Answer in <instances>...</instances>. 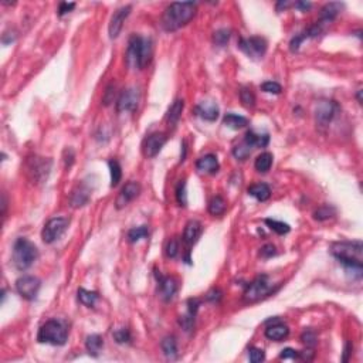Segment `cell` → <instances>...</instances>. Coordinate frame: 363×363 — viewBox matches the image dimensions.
<instances>
[{"mask_svg": "<svg viewBox=\"0 0 363 363\" xmlns=\"http://www.w3.org/2000/svg\"><path fill=\"white\" fill-rule=\"evenodd\" d=\"M200 234H201V223L197 221V220L187 221V224L184 227V231H183V241H184V244L193 245L199 240Z\"/></svg>", "mask_w": 363, "mask_h": 363, "instance_id": "obj_20", "label": "cell"}, {"mask_svg": "<svg viewBox=\"0 0 363 363\" xmlns=\"http://www.w3.org/2000/svg\"><path fill=\"white\" fill-rule=\"evenodd\" d=\"M78 301L81 302L82 305H85V307H94L95 305V302L98 301V294L97 292H94V291H88V290H84V288H80L78 290Z\"/></svg>", "mask_w": 363, "mask_h": 363, "instance_id": "obj_31", "label": "cell"}, {"mask_svg": "<svg viewBox=\"0 0 363 363\" xmlns=\"http://www.w3.org/2000/svg\"><path fill=\"white\" fill-rule=\"evenodd\" d=\"M131 10H132L131 6H122V7H119V9L112 14V17H111V21H109L108 26L109 38L114 40V38H117V37L119 36V33H121V30L124 27V23H125V20H127L128 16H129Z\"/></svg>", "mask_w": 363, "mask_h": 363, "instance_id": "obj_13", "label": "cell"}, {"mask_svg": "<svg viewBox=\"0 0 363 363\" xmlns=\"http://www.w3.org/2000/svg\"><path fill=\"white\" fill-rule=\"evenodd\" d=\"M272 155L270 152H264V154L258 155L257 159H255V169L260 173H267L272 166Z\"/></svg>", "mask_w": 363, "mask_h": 363, "instance_id": "obj_29", "label": "cell"}, {"mask_svg": "<svg viewBox=\"0 0 363 363\" xmlns=\"http://www.w3.org/2000/svg\"><path fill=\"white\" fill-rule=\"evenodd\" d=\"M158 281H159V291H161V295L165 301L172 300L173 295L176 294L178 291V282L172 277H164V275H158Z\"/></svg>", "mask_w": 363, "mask_h": 363, "instance_id": "obj_17", "label": "cell"}, {"mask_svg": "<svg viewBox=\"0 0 363 363\" xmlns=\"http://www.w3.org/2000/svg\"><path fill=\"white\" fill-rule=\"evenodd\" d=\"M109 172H111V186L115 187L121 182L122 178V169H121V165L117 161H109Z\"/></svg>", "mask_w": 363, "mask_h": 363, "instance_id": "obj_33", "label": "cell"}, {"mask_svg": "<svg viewBox=\"0 0 363 363\" xmlns=\"http://www.w3.org/2000/svg\"><path fill=\"white\" fill-rule=\"evenodd\" d=\"M115 87H114V84H109L108 87H107V90H105V95H104V98H102V102H104V105H109L112 101H114V94H115Z\"/></svg>", "mask_w": 363, "mask_h": 363, "instance_id": "obj_45", "label": "cell"}, {"mask_svg": "<svg viewBox=\"0 0 363 363\" xmlns=\"http://www.w3.org/2000/svg\"><path fill=\"white\" fill-rule=\"evenodd\" d=\"M152 58V41L145 37L134 36L129 38L127 50V64L128 67L134 70H142L148 64L151 63Z\"/></svg>", "mask_w": 363, "mask_h": 363, "instance_id": "obj_3", "label": "cell"}, {"mask_svg": "<svg viewBox=\"0 0 363 363\" xmlns=\"http://www.w3.org/2000/svg\"><path fill=\"white\" fill-rule=\"evenodd\" d=\"M67 338H68V329L61 321H57V319L47 321L40 327L37 334V341L40 344H50L54 346L65 345Z\"/></svg>", "mask_w": 363, "mask_h": 363, "instance_id": "obj_4", "label": "cell"}, {"mask_svg": "<svg viewBox=\"0 0 363 363\" xmlns=\"http://www.w3.org/2000/svg\"><path fill=\"white\" fill-rule=\"evenodd\" d=\"M141 94L138 88H127L121 92V95L117 100V111L118 112H132L135 111L139 104Z\"/></svg>", "mask_w": 363, "mask_h": 363, "instance_id": "obj_11", "label": "cell"}, {"mask_svg": "<svg viewBox=\"0 0 363 363\" xmlns=\"http://www.w3.org/2000/svg\"><path fill=\"white\" fill-rule=\"evenodd\" d=\"M176 200L179 203V206L186 207L187 204V193H186V181H181L178 187H176Z\"/></svg>", "mask_w": 363, "mask_h": 363, "instance_id": "obj_37", "label": "cell"}, {"mask_svg": "<svg viewBox=\"0 0 363 363\" xmlns=\"http://www.w3.org/2000/svg\"><path fill=\"white\" fill-rule=\"evenodd\" d=\"M166 144V135L162 132H154L148 136L144 142V155L146 158H155L161 152V149Z\"/></svg>", "mask_w": 363, "mask_h": 363, "instance_id": "obj_14", "label": "cell"}, {"mask_svg": "<svg viewBox=\"0 0 363 363\" xmlns=\"http://www.w3.org/2000/svg\"><path fill=\"white\" fill-rule=\"evenodd\" d=\"M51 169V161L44 158H33L28 162V172L31 173L33 181L44 182L48 178V173Z\"/></svg>", "mask_w": 363, "mask_h": 363, "instance_id": "obj_12", "label": "cell"}, {"mask_svg": "<svg viewBox=\"0 0 363 363\" xmlns=\"http://www.w3.org/2000/svg\"><path fill=\"white\" fill-rule=\"evenodd\" d=\"M247 191H248L250 196L255 197L258 201H265V200L270 199V196H271V189H270V186L265 184V183L251 184V186L247 189Z\"/></svg>", "mask_w": 363, "mask_h": 363, "instance_id": "obj_24", "label": "cell"}, {"mask_svg": "<svg viewBox=\"0 0 363 363\" xmlns=\"http://www.w3.org/2000/svg\"><path fill=\"white\" fill-rule=\"evenodd\" d=\"M265 224L270 227L272 231H275L277 234H280V236L290 233L291 230V227L287 223L278 221V220H272V218H265Z\"/></svg>", "mask_w": 363, "mask_h": 363, "instance_id": "obj_32", "label": "cell"}, {"mask_svg": "<svg viewBox=\"0 0 363 363\" xmlns=\"http://www.w3.org/2000/svg\"><path fill=\"white\" fill-rule=\"evenodd\" d=\"M206 298H207V301H210V302H218L220 298H221V292L218 290H211L210 292H207Z\"/></svg>", "mask_w": 363, "mask_h": 363, "instance_id": "obj_49", "label": "cell"}, {"mask_svg": "<svg viewBox=\"0 0 363 363\" xmlns=\"http://www.w3.org/2000/svg\"><path fill=\"white\" fill-rule=\"evenodd\" d=\"M230 36H231V31H230V30H227V28H220V30H217V31L214 33L213 40H214L216 44L220 45V47H223V45H226L227 43H228Z\"/></svg>", "mask_w": 363, "mask_h": 363, "instance_id": "obj_38", "label": "cell"}, {"mask_svg": "<svg viewBox=\"0 0 363 363\" xmlns=\"http://www.w3.org/2000/svg\"><path fill=\"white\" fill-rule=\"evenodd\" d=\"M218 168H220V165H218L217 156L213 154L204 155V156H201L200 159H197V162H196V169H197L199 172L207 173V175H214V173H217Z\"/></svg>", "mask_w": 363, "mask_h": 363, "instance_id": "obj_18", "label": "cell"}, {"mask_svg": "<svg viewBox=\"0 0 363 363\" xmlns=\"http://www.w3.org/2000/svg\"><path fill=\"white\" fill-rule=\"evenodd\" d=\"M196 14L194 1H176L171 3L162 16V26L166 31H175L186 26Z\"/></svg>", "mask_w": 363, "mask_h": 363, "instance_id": "obj_2", "label": "cell"}, {"mask_svg": "<svg viewBox=\"0 0 363 363\" xmlns=\"http://www.w3.org/2000/svg\"><path fill=\"white\" fill-rule=\"evenodd\" d=\"M288 334H290V328L287 327L285 324L278 322V319H275V322L265 329V338H268L270 341H275V342H280L282 339H285Z\"/></svg>", "mask_w": 363, "mask_h": 363, "instance_id": "obj_19", "label": "cell"}, {"mask_svg": "<svg viewBox=\"0 0 363 363\" xmlns=\"http://www.w3.org/2000/svg\"><path fill=\"white\" fill-rule=\"evenodd\" d=\"M194 112L201 119L213 122V121H216L218 118V112L220 111H218V107L216 102H213V101H203V102H200V104H197L194 107Z\"/></svg>", "mask_w": 363, "mask_h": 363, "instance_id": "obj_16", "label": "cell"}, {"mask_svg": "<svg viewBox=\"0 0 363 363\" xmlns=\"http://www.w3.org/2000/svg\"><path fill=\"white\" fill-rule=\"evenodd\" d=\"M227 209L226 200L221 196H214L213 199L209 201V213L211 216H221L224 214Z\"/></svg>", "mask_w": 363, "mask_h": 363, "instance_id": "obj_30", "label": "cell"}, {"mask_svg": "<svg viewBox=\"0 0 363 363\" xmlns=\"http://www.w3.org/2000/svg\"><path fill=\"white\" fill-rule=\"evenodd\" d=\"M148 234H149V231H148V227L146 226L134 227V228H131L128 231V240H129V243H136V241L145 238Z\"/></svg>", "mask_w": 363, "mask_h": 363, "instance_id": "obj_34", "label": "cell"}, {"mask_svg": "<svg viewBox=\"0 0 363 363\" xmlns=\"http://www.w3.org/2000/svg\"><path fill=\"white\" fill-rule=\"evenodd\" d=\"M38 257L37 247L27 238L20 237L13 245V264L18 271L30 268Z\"/></svg>", "mask_w": 363, "mask_h": 363, "instance_id": "obj_5", "label": "cell"}, {"mask_svg": "<svg viewBox=\"0 0 363 363\" xmlns=\"http://www.w3.org/2000/svg\"><path fill=\"white\" fill-rule=\"evenodd\" d=\"M90 189L82 183L80 186H77L75 189L71 193V197H70V201H71V206L73 207H82L88 203L90 200Z\"/></svg>", "mask_w": 363, "mask_h": 363, "instance_id": "obj_22", "label": "cell"}, {"mask_svg": "<svg viewBox=\"0 0 363 363\" xmlns=\"http://www.w3.org/2000/svg\"><path fill=\"white\" fill-rule=\"evenodd\" d=\"M362 241H338L331 245V253L355 278H362Z\"/></svg>", "mask_w": 363, "mask_h": 363, "instance_id": "obj_1", "label": "cell"}, {"mask_svg": "<svg viewBox=\"0 0 363 363\" xmlns=\"http://www.w3.org/2000/svg\"><path fill=\"white\" fill-rule=\"evenodd\" d=\"M141 193V186L136 182H128L127 184L121 189L118 197H117V209H122L125 207L128 203H131L132 200L136 199Z\"/></svg>", "mask_w": 363, "mask_h": 363, "instance_id": "obj_15", "label": "cell"}, {"mask_svg": "<svg viewBox=\"0 0 363 363\" xmlns=\"http://www.w3.org/2000/svg\"><path fill=\"white\" fill-rule=\"evenodd\" d=\"M248 356H250V361L253 363H260L265 359L264 351L263 349H258V348H251V349L248 351Z\"/></svg>", "mask_w": 363, "mask_h": 363, "instance_id": "obj_43", "label": "cell"}, {"mask_svg": "<svg viewBox=\"0 0 363 363\" xmlns=\"http://www.w3.org/2000/svg\"><path fill=\"white\" fill-rule=\"evenodd\" d=\"M352 349H354V346H352V344L351 342H348L345 346V354H344V358H342V361L344 362H348V359H349V356H351V354H352Z\"/></svg>", "mask_w": 363, "mask_h": 363, "instance_id": "obj_50", "label": "cell"}, {"mask_svg": "<svg viewBox=\"0 0 363 363\" xmlns=\"http://www.w3.org/2000/svg\"><path fill=\"white\" fill-rule=\"evenodd\" d=\"M179 250H181V247H179V240H178V238L169 240V243L166 245V257H168V258H176L178 254H179Z\"/></svg>", "mask_w": 363, "mask_h": 363, "instance_id": "obj_40", "label": "cell"}, {"mask_svg": "<svg viewBox=\"0 0 363 363\" xmlns=\"http://www.w3.org/2000/svg\"><path fill=\"white\" fill-rule=\"evenodd\" d=\"M114 338L118 344H127L131 341V334H129L127 328H121V329H117L114 332Z\"/></svg>", "mask_w": 363, "mask_h": 363, "instance_id": "obj_42", "label": "cell"}, {"mask_svg": "<svg viewBox=\"0 0 363 363\" xmlns=\"http://www.w3.org/2000/svg\"><path fill=\"white\" fill-rule=\"evenodd\" d=\"M162 351H164L165 356L168 359H176L178 358V344H176V339L175 336H166L162 341Z\"/></svg>", "mask_w": 363, "mask_h": 363, "instance_id": "obj_28", "label": "cell"}, {"mask_svg": "<svg viewBox=\"0 0 363 363\" xmlns=\"http://www.w3.org/2000/svg\"><path fill=\"white\" fill-rule=\"evenodd\" d=\"M244 142L250 148H265L270 142V135L268 134H258L254 129L247 131Z\"/></svg>", "mask_w": 363, "mask_h": 363, "instance_id": "obj_23", "label": "cell"}, {"mask_svg": "<svg viewBox=\"0 0 363 363\" xmlns=\"http://www.w3.org/2000/svg\"><path fill=\"white\" fill-rule=\"evenodd\" d=\"M184 108V101L183 100H176L171 105V108L168 109V114H166V121L169 125H176L178 121L181 119L182 112Z\"/></svg>", "mask_w": 363, "mask_h": 363, "instance_id": "obj_25", "label": "cell"}, {"mask_svg": "<svg viewBox=\"0 0 363 363\" xmlns=\"http://www.w3.org/2000/svg\"><path fill=\"white\" fill-rule=\"evenodd\" d=\"M344 9V4L342 3H338V1H332V3H327L322 9H321V14H319V21L327 24L331 23L334 18L341 13V10Z\"/></svg>", "mask_w": 363, "mask_h": 363, "instance_id": "obj_21", "label": "cell"}, {"mask_svg": "<svg viewBox=\"0 0 363 363\" xmlns=\"http://www.w3.org/2000/svg\"><path fill=\"white\" fill-rule=\"evenodd\" d=\"M290 6H291L290 1H278V3H277V10H278V11H281V9H284V10L288 9Z\"/></svg>", "mask_w": 363, "mask_h": 363, "instance_id": "obj_52", "label": "cell"}, {"mask_svg": "<svg viewBox=\"0 0 363 363\" xmlns=\"http://www.w3.org/2000/svg\"><path fill=\"white\" fill-rule=\"evenodd\" d=\"M74 7H75V3H67V1L60 3V7H58V16H64V14L70 13Z\"/></svg>", "mask_w": 363, "mask_h": 363, "instance_id": "obj_47", "label": "cell"}, {"mask_svg": "<svg viewBox=\"0 0 363 363\" xmlns=\"http://www.w3.org/2000/svg\"><path fill=\"white\" fill-rule=\"evenodd\" d=\"M334 216H335V209L332 206H322L314 213V218L318 221H324V220H328V218L334 217Z\"/></svg>", "mask_w": 363, "mask_h": 363, "instance_id": "obj_36", "label": "cell"}, {"mask_svg": "<svg viewBox=\"0 0 363 363\" xmlns=\"http://www.w3.org/2000/svg\"><path fill=\"white\" fill-rule=\"evenodd\" d=\"M339 111V105L336 104L335 101H321L318 102L317 108H315V121H317V125L319 127H328L332 119L335 118L336 112Z\"/></svg>", "mask_w": 363, "mask_h": 363, "instance_id": "obj_10", "label": "cell"}, {"mask_svg": "<svg viewBox=\"0 0 363 363\" xmlns=\"http://www.w3.org/2000/svg\"><path fill=\"white\" fill-rule=\"evenodd\" d=\"M104 346V339L101 338L100 335L94 334V335H90L87 338L85 341V348H87V352L91 355V356H98L100 351L102 349Z\"/></svg>", "mask_w": 363, "mask_h": 363, "instance_id": "obj_26", "label": "cell"}, {"mask_svg": "<svg viewBox=\"0 0 363 363\" xmlns=\"http://www.w3.org/2000/svg\"><path fill=\"white\" fill-rule=\"evenodd\" d=\"M68 227V220L64 217H54L50 218L47 223H45L44 228L41 231V238L45 244H51L54 243L55 240H58L64 231L67 230Z\"/></svg>", "mask_w": 363, "mask_h": 363, "instance_id": "obj_8", "label": "cell"}, {"mask_svg": "<svg viewBox=\"0 0 363 363\" xmlns=\"http://www.w3.org/2000/svg\"><path fill=\"white\" fill-rule=\"evenodd\" d=\"M223 125H226L230 129H241L248 125V119L237 114H227L223 118Z\"/></svg>", "mask_w": 363, "mask_h": 363, "instance_id": "obj_27", "label": "cell"}, {"mask_svg": "<svg viewBox=\"0 0 363 363\" xmlns=\"http://www.w3.org/2000/svg\"><path fill=\"white\" fill-rule=\"evenodd\" d=\"M261 90L264 92H267V94H274V95H278V94H281L282 91V87L278 84V82L275 81H267L264 82L263 85H261Z\"/></svg>", "mask_w": 363, "mask_h": 363, "instance_id": "obj_41", "label": "cell"}, {"mask_svg": "<svg viewBox=\"0 0 363 363\" xmlns=\"http://www.w3.org/2000/svg\"><path fill=\"white\" fill-rule=\"evenodd\" d=\"M271 292L270 288V282L267 275H260L257 277L254 281L250 282L245 288L243 298L245 302H255V301L261 300L264 297H267Z\"/></svg>", "mask_w": 363, "mask_h": 363, "instance_id": "obj_7", "label": "cell"}, {"mask_svg": "<svg viewBox=\"0 0 363 363\" xmlns=\"http://www.w3.org/2000/svg\"><path fill=\"white\" fill-rule=\"evenodd\" d=\"M240 100L247 108H253L255 105V95L250 88H241L240 90Z\"/></svg>", "mask_w": 363, "mask_h": 363, "instance_id": "obj_35", "label": "cell"}, {"mask_svg": "<svg viewBox=\"0 0 363 363\" xmlns=\"http://www.w3.org/2000/svg\"><path fill=\"white\" fill-rule=\"evenodd\" d=\"M295 7H298V9H302L304 11H307L308 9H311V3H308V1H298V3H295Z\"/></svg>", "mask_w": 363, "mask_h": 363, "instance_id": "obj_51", "label": "cell"}, {"mask_svg": "<svg viewBox=\"0 0 363 363\" xmlns=\"http://www.w3.org/2000/svg\"><path fill=\"white\" fill-rule=\"evenodd\" d=\"M280 358H281V359H295V358H300V354H298L297 351L291 349V348H287V349L282 351V354L280 355Z\"/></svg>", "mask_w": 363, "mask_h": 363, "instance_id": "obj_48", "label": "cell"}, {"mask_svg": "<svg viewBox=\"0 0 363 363\" xmlns=\"http://www.w3.org/2000/svg\"><path fill=\"white\" fill-rule=\"evenodd\" d=\"M277 254V250H275V247L272 244H265L260 250V255L261 257H264V258H270V257H272V255H275Z\"/></svg>", "mask_w": 363, "mask_h": 363, "instance_id": "obj_46", "label": "cell"}, {"mask_svg": "<svg viewBox=\"0 0 363 363\" xmlns=\"http://www.w3.org/2000/svg\"><path fill=\"white\" fill-rule=\"evenodd\" d=\"M41 287V281L34 275H23L16 281V290L21 298L33 301Z\"/></svg>", "mask_w": 363, "mask_h": 363, "instance_id": "obj_9", "label": "cell"}, {"mask_svg": "<svg viewBox=\"0 0 363 363\" xmlns=\"http://www.w3.org/2000/svg\"><path fill=\"white\" fill-rule=\"evenodd\" d=\"M238 48L245 55H248L250 58L260 60V58H263L265 51H267V41L264 40L263 37L258 36L243 37L238 41Z\"/></svg>", "mask_w": 363, "mask_h": 363, "instance_id": "obj_6", "label": "cell"}, {"mask_svg": "<svg viewBox=\"0 0 363 363\" xmlns=\"http://www.w3.org/2000/svg\"><path fill=\"white\" fill-rule=\"evenodd\" d=\"M301 341H302L307 346L312 348V346H315V344H317V335H315V332H312L311 329H307V331L301 335Z\"/></svg>", "mask_w": 363, "mask_h": 363, "instance_id": "obj_44", "label": "cell"}, {"mask_svg": "<svg viewBox=\"0 0 363 363\" xmlns=\"http://www.w3.org/2000/svg\"><path fill=\"white\" fill-rule=\"evenodd\" d=\"M251 154V148L247 145V144H243V145H237L234 149H233V155L234 158L238 159V161H245L248 156Z\"/></svg>", "mask_w": 363, "mask_h": 363, "instance_id": "obj_39", "label": "cell"}]
</instances>
